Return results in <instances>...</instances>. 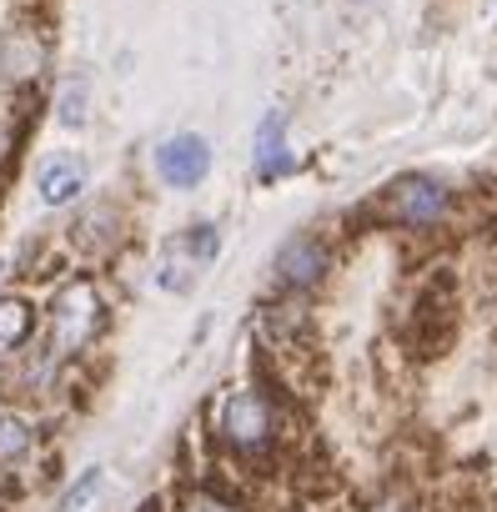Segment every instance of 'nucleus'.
<instances>
[{
    "instance_id": "7ed1b4c3",
    "label": "nucleus",
    "mask_w": 497,
    "mask_h": 512,
    "mask_svg": "<svg viewBox=\"0 0 497 512\" xmlns=\"http://www.w3.org/2000/svg\"><path fill=\"white\" fill-rule=\"evenodd\" d=\"M447 211H452V191L437 176H397L382 191V216L397 226H412V231L437 226Z\"/></svg>"
},
{
    "instance_id": "6e6552de",
    "label": "nucleus",
    "mask_w": 497,
    "mask_h": 512,
    "mask_svg": "<svg viewBox=\"0 0 497 512\" xmlns=\"http://www.w3.org/2000/svg\"><path fill=\"white\" fill-rule=\"evenodd\" d=\"M36 191H41L46 206H71V201L86 191V161L71 156V151L51 156V161L41 166V176H36Z\"/></svg>"
},
{
    "instance_id": "2eb2a0df",
    "label": "nucleus",
    "mask_w": 497,
    "mask_h": 512,
    "mask_svg": "<svg viewBox=\"0 0 497 512\" xmlns=\"http://www.w3.org/2000/svg\"><path fill=\"white\" fill-rule=\"evenodd\" d=\"M101 487H106V472H101V467L81 472V482H76V487H71V492L61 497V512H81V507H86V502H91V497H96Z\"/></svg>"
},
{
    "instance_id": "9b49d317",
    "label": "nucleus",
    "mask_w": 497,
    "mask_h": 512,
    "mask_svg": "<svg viewBox=\"0 0 497 512\" xmlns=\"http://www.w3.org/2000/svg\"><path fill=\"white\" fill-rule=\"evenodd\" d=\"M0 61H6V76L11 81H26V76L41 71V41L31 31H11L6 36V56H0Z\"/></svg>"
},
{
    "instance_id": "dca6fc26",
    "label": "nucleus",
    "mask_w": 497,
    "mask_h": 512,
    "mask_svg": "<svg viewBox=\"0 0 497 512\" xmlns=\"http://www.w3.org/2000/svg\"><path fill=\"white\" fill-rule=\"evenodd\" d=\"M176 512H241L231 497H221V492H211V487H196V492H186L181 502H176Z\"/></svg>"
},
{
    "instance_id": "f03ea898",
    "label": "nucleus",
    "mask_w": 497,
    "mask_h": 512,
    "mask_svg": "<svg viewBox=\"0 0 497 512\" xmlns=\"http://www.w3.org/2000/svg\"><path fill=\"white\" fill-rule=\"evenodd\" d=\"M101 327V297L91 282H66L51 302V352L76 357Z\"/></svg>"
},
{
    "instance_id": "ddd939ff",
    "label": "nucleus",
    "mask_w": 497,
    "mask_h": 512,
    "mask_svg": "<svg viewBox=\"0 0 497 512\" xmlns=\"http://www.w3.org/2000/svg\"><path fill=\"white\" fill-rule=\"evenodd\" d=\"M86 111H91V86L86 81H66L61 101H56V121L76 131V126H86Z\"/></svg>"
},
{
    "instance_id": "f3484780",
    "label": "nucleus",
    "mask_w": 497,
    "mask_h": 512,
    "mask_svg": "<svg viewBox=\"0 0 497 512\" xmlns=\"http://www.w3.org/2000/svg\"><path fill=\"white\" fill-rule=\"evenodd\" d=\"M367 512H412V502H407L402 492H387V497H377Z\"/></svg>"
},
{
    "instance_id": "0eeeda50",
    "label": "nucleus",
    "mask_w": 497,
    "mask_h": 512,
    "mask_svg": "<svg viewBox=\"0 0 497 512\" xmlns=\"http://www.w3.org/2000/svg\"><path fill=\"white\" fill-rule=\"evenodd\" d=\"M412 312H417V342H422L427 352L447 347V337L457 332V292H452V277L437 272V277L417 292Z\"/></svg>"
},
{
    "instance_id": "4468645a",
    "label": "nucleus",
    "mask_w": 497,
    "mask_h": 512,
    "mask_svg": "<svg viewBox=\"0 0 497 512\" xmlns=\"http://www.w3.org/2000/svg\"><path fill=\"white\" fill-rule=\"evenodd\" d=\"M111 221H116V206H96L91 216L76 221V241H81L86 251H91V246L106 251V241H116V231H101V226H111Z\"/></svg>"
},
{
    "instance_id": "39448f33",
    "label": "nucleus",
    "mask_w": 497,
    "mask_h": 512,
    "mask_svg": "<svg viewBox=\"0 0 497 512\" xmlns=\"http://www.w3.org/2000/svg\"><path fill=\"white\" fill-rule=\"evenodd\" d=\"M211 171V141L196 136V131H176L156 146V176L171 186V191H191L201 186Z\"/></svg>"
},
{
    "instance_id": "f257e3e1",
    "label": "nucleus",
    "mask_w": 497,
    "mask_h": 512,
    "mask_svg": "<svg viewBox=\"0 0 497 512\" xmlns=\"http://www.w3.org/2000/svg\"><path fill=\"white\" fill-rule=\"evenodd\" d=\"M221 442L241 457H272L277 447V412L267 402V392L257 387H236L221 402Z\"/></svg>"
},
{
    "instance_id": "9d476101",
    "label": "nucleus",
    "mask_w": 497,
    "mask_h": 512,
    "mask_svg": "<svg viewBox=\"0 0 497 512\" xmlns=\"http://www.w3.org/2000/svg\"><path fill=\"white\" fill-rule=\"evenodd\" d=\"M31 327H36L31 302H21V297H0V357L16 352V347H26Z\"/></svg>"
},
{
    "instance_id": "20e7f679",
    "label": "nucleus",
    "mask_w": 497,
    "mask_h": 512,
    "mask_svg": "<svg viewBox=\"0 0 497 512\" xmlns=\"http://www.w3.org/2000/svg\"><path fill=\"white\" fill-rule=\"evenodd\" d=\"M216 251H221V231H216V226L201 221V226L181 231V236L166 241V251H161V287H166V292H191L196 277H201V267L216 262Z\"/></svg>"
},
{
    "instance_id": "f8f14e48",
    "label": "nucleus",
    "mask_w": 497,
    "mask_h": 512,
    "mask_svg": "<svg viewBox=\"0 0 497 512\" xmlns=\"http://www.w3.org/2000/svg\"><path fill=\"white\" fill-rule=\"evenodd\" d=\"M36 447V432L21 412H0V467H16Z\"/></svg>"
},
{
    "instance_id": "423d86ee",
    "label": "nucleus",
    "mask_w": 497,
    "mask_h": 512,
    "mask_svg": "<svg viewBox=\"0 0 497 512\" xmlns=\"http://www.w3.org/2000/svg\"><path fill=\"white\" fill-rule=\"evenodd\" d=\"M327 267H332V251H327V241L312 236V231L287 236L282 251H277V262H272V272H277V282H282L287 292H307V287H317V282L327 277Z\"/></svg>"
},
{
    "instance_id": "1a4fd4ad",
    "label": "nucleus",
    "mask_w": 497,
    "mask_h": 512,
    "mask_svg": "<svg viewBox=\"0 0 497 512\" xmlns=\"http://www.w3.org/2000/svg\"><path fill=\"white\" fill-rule=\"evenodd\" d=\"M282 131H287V111H267L262 126H257V171L262 176H282L287 166H297V156L287 151Z\"/></svg>"
}]
</instances>
